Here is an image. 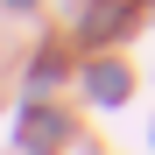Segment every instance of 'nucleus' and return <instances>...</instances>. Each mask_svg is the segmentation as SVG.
I'll list each match as a JSON object with an SVG mask.
<instances>
[{
  "instance_id": "1",
  "label": "nucleus",
  "mask_w": 155,
  "mask_h": 155,
  "mask_svg": "<svg viewBox=\"0 0 155 155\" xmlns=\"http://www.w3.org/2000/svg\"><path fill=\"white\" fill-rule=\"evenodd\" d=\"M92 92L106 99V106H120V99H127V71H120V64H99V71H92Z\"/></svg>"
},
{
  "instance_id": "2",
  "label": "nucleus",
  "mask_w": 155,
  "mask_h": 155,
  "mask_svg": "<svg viewBox=\"0 0 155 155\" xmlns=\"http://www.w3.org/2000/svg\"><path fill=\"white\" fill-rule=\"evenodd\" d=\"M21 141H28V148H57V141H64V127H57V120H35V113H28Z\"/></svg>"
}]
</instances>
